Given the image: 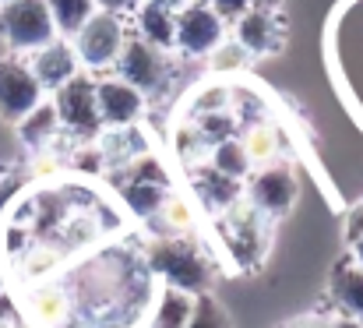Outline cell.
Here are the masks:
<instances>
[{
  "instance_id": "cell-1",
  "label": "cell",
  "mask_w": 363,
  "mask_h": 328,
  "mask_svg": "<svg viewBox=\"0 0 363 328\" xmlns=\"http://www.w3.org/2000/svg\"><path fill=\"white\" fill-rule=\"evenodd\" d=\"M148 268L180 293L201 297L212 286V265L208 258L184 236H155L148 244Z\"/></svg>"
},
{
  "instance_id": "cell-2",
  "label": "cell",
  "mask_w": 363,
  "mask_h": 328,
  "mask_svg": "<svg viewBox=\"0 0 363 328\" xmlns=\"http://www.w3.org/2000/svg\"><path fill=\"white\" fill-rule=\"evenodd\" d=\"M123 43H127V25H123L121 14H113V11H96L78 28V35L71 39L78 67L85 75H92V78H99L103 71L117 67Z\"/></svg>"
},
{
  "instance_id": "cell-3",
  "label": "cell",
  "mask_w": 363,
  "mask_h": 328,
  "mask_svg": "<svg viewBox=\"0 0 363 328\" xmlns=\"http://www.w3.org/2000/svg\"><path fill=\"white\" fill-rule=\"evenodd\" d=\"M0 39L14 57H28L57 39L53 14L46 0H7L0 4Z\"/></svg>"
},
{
  "instance_id": "cell-4",
  "label": "cell",
  "mask_w": 363,
  "mask_h": 328,
  "mask_svg": "<svg viewBox=\"0 0 363 328\" xmlns=\"http://www.w3.org/2000/svg\"><path fill=\"white\" fill-rule=\"evenodd\" d=\"M169 75H173L169 53L155 50L138 32H127V43H123L121 60H117V78H123L127 85H134L145 99H152V96L166 92Z\"/></svg>"
},
{
  "instance_id": "cell-5",
  "label": "cell",
  "mask_w": 363,
  "mask_h": 328,
  "mask_svg": "<svg viewBox=\"0 0 363 328\" xmlns=\"http://www.w3.org/2000/svg\"><path fill=\"white\" fill-rule=\"evenodd\" d=\"M53 106H57L64 134H71V138H78V141L99 138L103 120H99V109H96V78H92V75L78 71L64 89L53 92Z\"/></svg>"
},
{
  "instance_id": "cell-6",
  "label": "cell",
  "mask_w": 363,
  "mask_h": 328,
  "mask_svg": "<svg viewBox=\"0 0 363 328\" xmlns=\"http://www.w3.org/2000/svg\"><path fill=\"white\" fill-rule=\"evenodd\" d=\"M296 195H300L296 173L286 163H268V166L250 170V180H247V195L243 198L264 219H282L293 212Z\"/></svg>"
},
{
  "instance_id": "cell-7",
  "label": "cell",
  "mask_w": 363,
  "mask_h": 328,
  "mask_svg": "<svg viewBox=\"0 0 363 328\" xmlns=\"http://www.w3.org/2000/svg\"><path fill=\"white\" fill-rule=\"evenodd\" d=\"M226 39L223 14L205 0H187L177 11V50L184 57H208Z\"/></svg>"
},
{
  "instance_id": "cell-8",
  "label": "cell",
  "mask_w": 363,
  "mask_h": 328,
  "mask_svg": "<svg viewBox=\"0 0 363 328\" xmlns=\"http://www.w3.org/2000/svg\"><path fill=\"white\" fill-rule=\"evenodd\" d=\"M46 99L43 85L28 71L25 57H0V120L4 124H21L32 109Z\"/></svg>"
},
{
  "instance_id": "cell-9",
  "label": "cell",
  "mask_w": 363,
  "mask_h": 328,
  "mask_svg": "<svg viewBox=\"0 0 363 328\" xmlns=\"http://www.w3.org/2000/svg\"><path fill=\"white\" fill-rule=\"evenodd\" d=\"M96 109L106 131H121V127H134L145 116L148 99L123 78H96Z\"/></svg>"
},
{
  "instance_id": "cell-10",
  "label": "cell",
  "mask_w": 363,
  "mask_h": 328,
  "mask_svg": "<svg viewBox=\"0 0 363 328\" xmlns=\"http://www.w3.org/2000/svg\"><path fill=\"white\" fill-rule=\"evenodd\" d=\"M233 39L240 43L250 57H272V53L282 50L286 25L275 14V7L254 4V7H247L240 18L233 21Z\"/></svg>"
},
{
  "instance_id": "cell-11",
  "label": "cell",
  "mask_w": 363,
  "mask_h": 328,
  "mask_svg": "<svg viewBox=\"0 0 363 328\" xmlns=\"http://www.w3.org/2000/svg\"><path fill=\"white\" fill-rule=\"evenodd\" d=\"M25 64H28V71L35 75V82L43 85V92L46 96H53L57 89H64L82 67H78V57H74V46H71V39H53V43H46L43 50H35V53H28L25 57Z\"/></svg>"
},
{
  "instance_id": "cell-12",
  "label": "cell",
  "mask_w": 363,
  "mask_h": 328,
  "mask_svg": "<svg viewBox=\"0 0 363 328\" xmlns=\"http://www.w3.org/2000/svg\"><path fill=\"white\" fill-rule=\"evenodd\" d=\"M25 318L35 328H67L74 322V297L60 283H35L25 293Z\"/></svg>"
},
{
  "instance_id": "cell-13",
  "label": "cell",
  "mask_w": 363,
  "mask_h": 328,
  "mask_svg": "<svg viewBox=\"0 0 363 328\" xmlns=\"http://www.w3.org/2000/svg\"><path fill=\"white\" fill-rule=\"evenodd\" d=\"M328 297L335 304V315L363 322V268L350 261V254L335 265V272L328 279Z\"/></svg>"
},
{
  "instance_id": "cell-14",
  "label": "cell",
  "mask_w": 363,
  "mask_h": 328,
  "mask_svg": "<svg viewBox=\"0 0 363 328\" xmlns=\"http://www.w3.org/2000/svg\"><path fill=\"white\" fill-rule=\"evenodd\" d=\"M60 134H64V127H60V116H57L53 99H43L39 106L18 124V138H21V145H25L32 155H35V152H50Z\"/></svg>"
},
{
  "instance_id": "cell-15",
  "label": "cell",
  "mask_w": 363,
  "mask_h": 328,
  "mask_svg": "<svg viewBox=\"0 0 363 328\" xmlns=\"http://www.w3.org/2000/svg\"><path fill=\"white\" fill-rule=\"evenodd\" d=\"M194 184H198V198L205 202V209L216 216L230 212L243 198V180H230L223 173H216L212 166H198L194 170Z\"/></svg>"
},
{
  "instance_id": "cell-16",
  "label": "cell",
  "mask_w": 363,
  "mask_h": 328,
  "mask_svg": "<svg viewBox=\"0 0 363 328\" xmlns=\"http://www.w3.org/2000/svg\"><path fill=\"white\" fill-rule=\"evenodd\" d=\"M134 18H138V35H141L145 43H152V46L162 50V53L177 50V14H173V11H166V7L145 0V4L134 11Z\"/></svg>"
},
{
  "instance_id": "cell-17",
  "label": "cell",
  "mask_w": 363,
  "mask_h": 328,
  "mask_svg": "<svg viewBox=\"0 0 363 328\" xmlns=\"http://www.w3.org/2000/svg\"><path fill=\"white\" fill-rule=\"evenodd\" d=\"M194 300L191 293H180V290H169L162 286L155 304H152V315H148V328H187L191 315H194Z\"/></svg>"
},
{
  "instance_id": "cell-18",
  "label": "cell",
  "mask_w": 363,
  "mask_h": 328,
  "mask_svg": "<svg viewBox=\"0 0 363 328\" xmlns=\"http://www.w3.org/2000/svg\"><path fill=\"white\" fill-rule=\"evenodd\" d=\"M121 198L123 205L134 212L138 219H152L159 216L162 202L169 198V184H148V180H123L121 184Z\"/></svg>"
},
{
  "instance_id": "cell-19",
  "label": "cell",
  "mask_w": 363,
  "mask_h": 328,
  "mask_svg": "<svg viewBox=\"0 0 363 328\" xmlns=\"http://www.w3.org/2000/svg\"><path fill=\"white\" fill-rule=\"evenodd\" d=\"M67 261V251L64 247H53V244H35L25 251L21 258V275L35 286V283H50Z\"/></svg>"
},
{
  "instance_id": "cell-20",
  "label": "cell",
  "mask_w": 363,
  "mask_h": 328,
  "mask_svg": "<svg viewBox=\"0 0 363 328\" xmlns=\"http://www.w3.org/2000/svg\"><path fill=\"white\" fill-rule=\"evenodd\" d=\"M240 145H243V152H247V159H250L254 170L279 159V131H275L272 124H264V120H257V124H250V127L243 131Z\"/></svg>"
},
{
  "instance_id": "cell-21",
  "label": "cell",
  "mask_w": 363,
  "mask_h": 328,
  "mask_svg": "<svg viewBox=\"0 0 363 328\" xmlns=\"http://www.w3.org/2000/svg\"><path fill=\"white\" fill-rule=\"evenodd\" d=\"M205 166H212L216 173H223V177H230V180H243V177H250V170H254L250 159H247V152H243V145H240V134H237V138H226V141H219V145H212Z\"/></svg>"
},
{
  "instance_id": "cell-22",
  "label": "cell",
  "mask_w": 363,
  "mask_h": 328,
  "mask_svg": "<svg viewBox=\"0 0 363 328\" xmlns=\"http://www.w3.org/2000/svg\"><path fill=\"white\" fill-rule=\"evenodd\" d=\"M46 7L53 14V25H57L60 39H74L78 28L99 11L96 0H46Z\"/></svg>"
},
{
  "instance_id": "cell-23",
  "label": "cell",
  "mask_w": 363,
  "mask_h": 328,
  "mask_svg": "<svg viewBox=\"0 0 363 328\" xmlns=\"http://www.w3.org/2000/svg\"><path fill=\"white\" fill-rule=\"evenodd\" d=\"M159 222H162V233L166 236H187V233H194V226H198V216H194V205L184 198V195H173L169 191V198L162 202V209H159ZM152 219V222H155Z\"/></svg>"
},
{
  "instance_id": "cell-24",
  "label": "cell",
  "mask_w": 363,
  "mask_h": 328,
  "mask_svg": "<svg viewBox=\"0 0 363 328\" xmlns=\"http://www.w3.org/2000/svg\"><path fill=\"white\" fill-rule=\"evenodd\" d=\"M205 60H208V71H212V75L226 78V75H243V71L250 67V60H254V57L243 50L237 39H223V43L205 57Z\"/></svg>"
},
{
  "instance_id": "cell-25",
  "label": "cell",
  "mask_w": 363,
  "mask_h": 328,
  "mask_svg": "<svg viewBox=\"0 0 363 328\" xmlns=\"http://www.w3.org/2000/svg\"><path fill=\"white\" fill-rule=\"evenodd\" d=\"M187 328H233V325H230V315H226V307H223L216 297L201 293V297L194 300V315H191Z\"/></svg>"
},
{
  "instance_id": "cell-26",
  "label": "cell",
  "mask_w": 363,
  "mask_h": 328,
  "mask_svg": "<svg viewBox=\"0 0 363 328\" xmlns=\"http://www.w3.org/2000/svg\"><path fill=\"white\" fill-rule=\"evenodd\" d=\"M230 89L226 85H219V82H212V85H205V89H198L194 92V116H205V113H223V109H230Z\"/></svg>"
},
{
  "instance_id": "cell-27",
  "label": "cell",
  "mask_w": 363,
  "mask_h": 328,
  "mask_svg": "<svg viewBox=\"0 0 363 328\" xmlns=\"http://www.w3.org/2000/svg\"><path fill=\"white\" fill-rule=\"evenodd\" d=\"M64 170V163H60V155L50 148V152H35L32 155V166H28V173H32V180H46V177H57Z\"/></svg>"
},
{
  "instance_id": "cell-28",
  "label": "cell",
  "mask_w": 363,
  "mask_h": 328,
  "mask_svg": "<svg viewBox=\"0 0 363 328\" xmlns=\"http://www.w3.org/2000/svg\"><path fill=\"white\" fill-rule=\"evenodd\" d=\"M141 4H145V0H96L99 11H113V14H121V18L123 14H134Z\"/></svg>"
},
{
  "instance_id": "cell-29",
  "label": "cell",
  "mask_w": 363,
  "mask_h": 328,
  "mask_svg": "<svg viewBox=\"0 0 363 328\" xmlns=\"http://www.w3.org/2000/svg\"><path fill=\"white\" fill-rule=\"evenodd\" d=\"M286 328H332V318L328 315H303V318L289 322Z\"/></svg>"
},
{
  "instance_id": "cell-30",
  "label": "cell",
  "mask_w": 363,
  "mask_h": 328,
  "mask_svg": "<svg viewBox=\"0 0 363 328\" xmlns=\"http://www.w3.org/2000/svg\"><path fill=\"white\" fill-rule=\"evenodd\" d=\"M363 233V202L360 205H353V212H350V219H346V236L353 240V236H360Z\"/></svg>"
},
{
  "instance_id": "cell-31",
  "label": "cell",
  "mask_w": 363,
  "mask_h": 328,
  "mask_svg": "<svg viewBox=\"0 0 363 328\" xmlns=\"http://www.w3.org/2000/svg\"><path fill=\"white\" fill-rule=\"evenodd\" d=\"M350 261H353V265H360V268H363V233H360V236H353V240H350Z\"/></svg>"
},
{
  "instance_id": "cell-32",
  "label": "cell",
  "mask_w": 363,
  "mask_h": 328,
  "mask_svg": "<svg viewBox=\"0 0 363 328\" xmlns=\"http://www.w3.org/2000/svg\"><path fill=\"white\" fill-rule=\"evenodd\" d=\"M332 328H363V322L346 318V315H332Z\"/></svg>"
},
{
  "instance_id": "cell-33",
  "label": "cell",
  "mask_w": 363,
  "mask_h": 328,
  "mask_svg": "<svg viewBox=\"0 0 363 328\" xmlns=\"http://www.w3.org/2000/svg\"><path fill=\"white\" fill-rule=\"evenodd\" d=\"M148 4H159V7H166V11H173V14H177L187 0H148Z\"/></svg>"
},
{
  "instance_id": "cell-34",
  "label": "cell",
  "mask_w": 363,
  "mask_h": 328,
  "mask_svg": "<svg viewBox=\"0 0 363 328\" xmlns=\"http://www.w3.org/2000/svg\"><path fill=\"white\" fill-rule=\"evenodd\" d=\"M0 328H21V322H0Z\"/></svg>"
},
{
  "instance_id": "cell-35",
  "label": "cell",
  "mask_w": 363,
  "mask_h": 328,
  "mask_svg": "<svg viewBox=\"0 0 363 328\" xmlns=\"http://www.w3.org/2000/svg\"><path fill=\"white\" fill-rule=\"evenodd\" d=\"M0 293H4V265H0Z\"/></svg>"
},
{
  "instance_id": "cell-36",
  "label": "cell",
  "mask_w": 363,
  "mask_h": 328,
  "mask_svg": "<svg viewBox=\"0 0 363 328\" xmlns=\"http://www.w3.org/2000/svg\"><path fill=\"white\" fill-rule=\"evenodd\" d=\"M0 4H7V0H0Z\"/></svg>"
}]
</instances>
